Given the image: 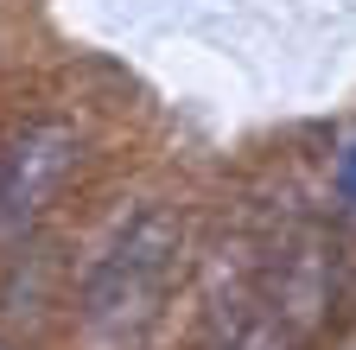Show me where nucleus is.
Here are the masks:
<instances>
[{
    "instance_id": "obj_1",
    "label": "nucleus",
    "mask_w": 356,
    "mask_h": 350,
    "mask_svg": "<svg viewBox=\"0 0 356 350\" xmlns=\"http://www.w3.org/2000/svg\"><path fill=\"white\" fill-rule=\"evenodd\" d=\"M178 261H185V216L178 210L147 204L140 216H127L115 242L89 261L76 293V325L89 350H140L165 312Z\"/></svg>"
},
{
    "instance_id": "obj_2",
    "label": "nucleus",
    "mask_w": 356,
    "mask_h": 350,
    "mask_svg": "<svg viewBox=\"0 0 356 350\" xmlns=\"http://www.w3.org/2000/svg\"><path fill=\"white\" fill-rule=\"evenodd\" d=\"M76 159H83V134L58 115L26 121L7 141V153H0V248L32 242L38 216L51 210V198L64 191Z\"/></svg>"
},
{
    "instance_id": "obj_3",
    "label": "nucleus",
    "mask_w": 356,
    "mask_h": 350,
    "mask_svg": "<svg viewBox=\"0 0 356 350\" xmlns=\"http://www.w3.org/2000/svg\"><path fill=\"white\" fill-rule=\"evenodd\" d=\"M337 255H343V242H331L318 230H299L267 261V299H274L267 319L280 331H293L299 344L318 337L337 319Z\"/></svg>"
},
{
    "instance_id": "obj_4",
    "label": "nucleus",
    "mask_w": 356,
    "mask_h": 350,
    "mask_svg": "<svg viewBox=\"0 0 356 350\" xmlns=\"http://www.w3.org/2000/svg\"><path fill=\"white\" fill-rule=\"evenodd\" d=\"M58 280H64L58 242H19L13 261H7V274H0V337L7 344H32L44 331Z\"/></svg>"
},
{
    "instance_id": "obj_5",
    "label": "nucleus",
    "mask_w": 356,
    "mask_h": 350,
    "mask_svg": "<svg viewBox=\"0 0 356 350\" xmlns=\"http://www.w3.org/2000/svg\"><path fill=\"white\" fill-rule=\"evenodd\" d=\"M222 350H299V337L280 331L274 319H242L229 337H222Z\"/></svg>"
},
{
    "instance_id": "obj_6",
    "label": "nucleus",
    "mask_w": 356,
    "mask_h": 350,
    "mask_svg": "<svg viewBox=\"0 0 356 350\" xmlns=\"http://www.w3.org/2000/svg\"><path fill=\"white\" fill-rule=\"evenodd\" d=\"M331 198H337V210L356 223V141L337 153V166H331Z\"/></svg>"
}]
</instances>
